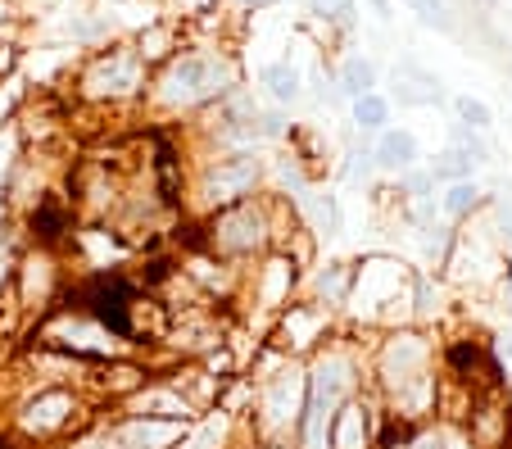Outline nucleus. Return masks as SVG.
<instances>
[{"instance_id":"4468645a","label":"nucleus","mask_w":512,"mask_h":449,"mask_svg":"<svg viewBox=\"0 0 512 449\" xmlns=\"http://www.w3.org/2000/svg\"><path fill=\"white\" fill-rule=\"evenodd\" d=\"M336 91L349 100L377 91V64H372L368 55H345L340 59V73H336Z\"/></svg>"},{"instance_id":"ddd939ff","label":"nucleus","mask_w":512,"mask_h":449,"mask_svg":"<svg viewBox=\"0 0 512 449\" xmlns=\"http://www.w3.org/2000/svg\"><path fill=\"white\" fill-rule=\"evenodd\" d=\"M259 87L268 91L272 105H295V100L304 96V78H300V69H295L290 59H281V64H268V69L259 73Z\"/></svg>"},{"instance_id":"9b49d317","label":"nucleus","mask_w":512,"mask_h":449,"mask_svg":"<svg viewBox=\"0 0 512 449\" xmlns=\"http://www.w3.org/2000/svg\"><path fill=\"white\" fill-rule=\"evenodd\" d=\"M372 164L386 168V173H395V177L408 173V168H417V137L404 132V127H386V132H377Z\"/></svg>"},{"instance_id":"4be33fe9","label":"nucleus","mask_w":512,"mask_h":449,"mask_svg":"<svg viewBox=\"0 0 512 449\" xmlns=\"http://www.w3.org/2000/svg\"><path fill=\"white\" fill-rule=\"evenodd\" d=\"M372 10H377V19H390V0H372Z\"/></svg>"},{"instance_id":"2eb2a0df","label":"nucleus","mask_w":512,"mask_h":449,"mask_svg":"<svg viewBox=\"0 0 512 449\" xmlns=\"http://www.w3.org/2000/svg\"><path fill=\"white\" fill-rule=\"evenodd\" d=\"M349 282H354V268L349 264H327L318 277H313V300L327 304V309H340V304L349 300Z\"/></svg>"},{"instance_id":"a211bd4d","label":"nucleus","mask_w":512,"mask_h":449,"mask_svg":"<svg viewBox=\"0 0 512 449\" xmlns=\"http://www.w3.org/2000/svg\"><path fill=\"white\" fill-rule=\"evenodd\" d=\"M472 159L463 155V150H445V155L431 164V182H467L472 177Z\"/></svg>"},{"instance_id":"b1692460","label":"nucleus","mask_w":512,"mask_h":449,"mask_svg":"<svg viewBox=\"0 0 512 449\" xmlns=\"http://www.w3.org/2000/svg\"><path fill=\"white\" fill-rule=\"evenodd\" d=\"M0 286H5V264H0Z\"/></svg>"},{"instance_id":"20e7f679","label":"nucleus","mask_w":512,"mask_h":449,"mask_svg":"<svg viewBox=\"0 0 512 449\" xmlns=\"http://www.w3.org/2000/svg\"><path fill=\"white\" fill-rule=\"evenodd\" d=\"M91 413H96V404H87L73 386H64V381H37V395H28V404L19 413V431L28 445L50 440V436H68V431L78 436L91 422Z\"/></svg>"},{"instance_id":"f8f14e48","label":"nucleus","mask_w":512,"mask_h":449,"mask_svg":"<svg viewBox=\"0 0 512 449\" xmlns=\"http://www.w3.org/2000/svg\"><path fill=\"white\" fill-rule=\"evenodd\" d=\"M395 96L404 105H435L440 100V78L417 64H395Z\"/></svg>"},{"instance_id":"f3484780","label":"nucleus","mask_w":512,"mask_h":449,"mask_svg":"<svg viewBox=\"0 0 512 449\" xmlns=\"http://www.w3.org/2000/svg\"><path fill=\"white\" fill-rule=\"evenodd\" d=\"M481 205V186L467 177V182H449V191L440 196V214L445 218H467L472 209Z\"/></svg>"},{"instance_id":"f03ea898","label":"nucleus","mask_w":512,"mask_h":449,"mask_svg":"<svg viewBox=\"0 0 512 449\" xmlns=\"http://www.w3.org/2000/svg\"><path fill=\"white\" fill-rule=\"evenodd\" d=\"M204 241H209V254L227 259V264H245V259L268 254L277 245V232H272V196H250V200H236V205L209 214L204 218Z\"/></svg>"},{"instance_id":"dca6fc26","label":"nucleus","mask_w":512,"mask_h":449,"mask_svg":"<svg viewBox=\"0 0 512 449\" xmlns=\"http://www.w3.org/2000/svg\"><path fill=\"white\" fill-rule=\"evenodd\" d=\"M354 123H358V132H386V123H390V100L377 96V91L358 96V100H354Z\"/></svg>"},{"instance_id":"5701e85b","label":"nucleus","mask_w":512,"mask_h":449,"mask_svg":"<svg viewBox=\"0 0 512 449\" xmlns=\"http://www.w3.org/2000/svg\"><path fill=\"white\" fill-rule=\"evenodd\" d=\"M5 14H10V5H5V0H0V19H5Z\"/></svg>"},{"instance_id":"412c9836","label":"nucleus","mask_w":512,"mask_h":449,"mask_svg":"<svg viewBox=\"0 0 512 449\" xmlns=\"http://www.w3.org/2000/svg\"><path fill=\"white\" fill-rule=\"evenodd\" d=\"M236 5H245V10H268V5H281V0H236Z\"/></svg>"},{"instance_id":"1a4fd4ad","label":"nucleus","mask_w":512,"mask_h":449,"mask_svg":"<svg viewBox=\"0 0 512 449\" xmlns=\"http://www.w3.org/2000/svg\"><path fill=\"white\" fill-rule=\"evenodd\" d=\"M467 445L472 449H508L512 445V404L503 391H476L467 404Z\"/></svg>"},{"instance_id":"9d476101","label":"nucleus","mask_w":512,"mask_h":449,"mask_svg":"<svg viewBox=\"0 0 512 449\" xmlns=\"http://www.w3.org/2000/svg\"><path fill=\"white\" fill-rule=\"evenodd\" d=\"M377 427H381V404L363 400V391H358L331 418V449H377Z\"/></svg>"},{"instance_id":"f257e3e1","label":"nucleus","mask_w":512,"mask_h":449,"mask_svg":"<svg viewBox=\"0 0 512 449\" xmlns=\"http://www.w3.org/2000/svg\"><path fill=\"white\" fill-rule=\"evenodd\" d=\"M232 82L236 73L227 59L209 55V50H182V55L164 59V69L155 78V100L164 109H200L223 100Z\"/></svg>"},{"instance_id":"aec40b11","label":"nucleus","mask_w":512,"mask_h":449,"mask_svg":"<svg viewBox=\"0 0 512 449\" xmlns=\"http://www.w3.org/2000/svg\"><path fill=\"white\" fill-rule=\"evenodd\" d=\"M458 123L463 127H472V132H485L490 127V109L481 105V100H472V96H458Z\"/></svg>"},{"instance_id":"0eeeda50","label":"nucleus","mask_w":512,"mask_h":449,"mask_svg":"<svg viewBox=\"0 0 512 449\" xmlns=\"http://www.w3.org/2000/svg\"><path fill=\"white\" fill-rule=\"evenodd\" d=\"M82 91L91 100H127L145 91V64L132 46H109L82 73Z\"/></svg>"},{"instance_id":"423d86ee","label":"nucleus","mask_w":512,"mask_h":449,"mask_svg":"<svg viewBox=\"0 0 512 449\" xmlns=\"http://www.w3.org/2000/svg\"><path fill=\"white\" fill-rule=\"evenodd\" d=\"M263 177V164L250 150H223L218 159H209L195 182V196H204V214H218V209L236 205V200H250L254 186Z\"/></svg>"},{"instance_id":"6ab92c4d","label":"nucleus","mask_w":512,"mask_h":449,"mask_svg":"<svg viewBox=\"0 0 512 449\" xmlns=\"http://www.w3.org/2000/svg\"><path fill=\"white\" fill-rule=\"evenodd\" d=\"M404 5L426 23V28H440V32L454 28V19H449V5H445V0H404Z\"/></svg>"},{"instance_id":"7ed1b4c3","label":"nucleus","mask_w":512,"mask_h":449,"mask_svg":"<svg viewBox=\"0 0 512 449\" xmlns=\"http://www.w3.org/2000/svg\"><path fill=\"white\" fill-rule=\"evenodd\" d=\"M304 404H309V372L300 363H281L263 381H254V436L259 449L290 445V436L300 431Z\"/></svg>"},{"instance_id":"393cba45","label":"nucleus","mask_w":512,"mask_h":449,"mask_svg":"<svg viewBox=\"0 0 512 449\" xmlns=\"http://www.w3.org/2000/svg\"><path fill=\"white\" fill-rule=\"evenodd\" d=\"M503 295H508V304H512V282H508V291H503Z\"/></svg>"},{"instance_id":"39448f33","label":"nucleus","mask_w":512,"mask_h":449,"mask_svg":"<svg viewBox=\"0 0 512 449\" xmlns=\"http://www.w3.org/2000/svg\"><path fill=\"white\" fill-rule=\"evenodd\" d=\"M336 341V323H331V309L318 300H290L281 313H272V350H281L286 359H304V354H318L322 345Z\"/></svg>"},{"instance_id":"6e6552de","label":"nucleus","mask_w":512,"mask_h":449,"mask_svg":"<svg viewBox=\"0 0 512 449\" xmlns=\"http://www.w3.org/2000/svg\"><path fill=\"white\" fill-rule=\"evenodd\" d=\"M300 259L286 250H268L259 254V268L250 273V300L263 313H281L295 300V286H300Z\"/></svg>"}]
</instances>
